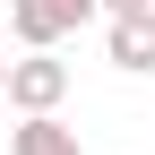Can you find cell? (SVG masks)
<instances>
[{
	"label": "cell",
	"instance_id": "cell-5",
	"mask_svg": "<svg viewBox=\"0 0 155 155\" xmlns=\"http://www.w3.org/2000/svg\"><path fill=\"white\" fill-rule=\"evenodd\" d=\"M43 9H52V17H61V26H69V35H78V26H86V17H95V9H104V0H43Z\"/></svg>",
	"mask_w": 155,
	"mask_h": 155
},
{
	"label": "cell",
	"instance_id": "cell-4",
	"mask_svg": "<svg viewBox=\"0 0 155 155\" xmlns=\"http://www.w3.org/2000/svg\"><path fill=\"white\" fill-rule=\"evenodd\" d=\"M9 26H17V43H26V52H52V43H61V35H69L61 17L43 9V0H9Z\"/></svg>",
	"mask_w": 155,
	"mask_h": 155
},
{
	"label": "cell",
	"instance_id": "cell-6",
	"mask_svg": "<svg viewBox=\"0 0 155 155\" xmlns=\"http://www.w3.org/2000/svg\"><path fill=\"white\" fill-rule=\"evenodd\" d=\"M138 9H155V0H104V17H138Z\"/></svg>",
	"mask_w": 155,
	"mask_h": 155
},
{
	"label": "cell",
	"instance_id": "cell-1",
	"mask_svg": "<svg viewBox=\"0 0 155 155\" xmlns=\"http://www.w3.org/2000/svg\"><path fill=\"white\" fill-rule=\"evenodd\" d=\"M61 95H69V61H52V52H26V61H9V104L26 112H61Z\"/></svg>",
	"mask_w": 155,
	"mask_h": 155
},
{
	"label": "cell",
	"instance_id": "cell-7",
	"mask_svg": "<svg viewBox=\"0 0 155 155\" xmlns=\"http://www.w3.org/2000/svg\"><path fill=\"white\" fill-rule=\"evenodd\" d=\"M0 95H9V52H0Z\"/></svg>",
	"mask_w": 155,
	"mask_h": 155
},
{
	"label": "cell",
	"instance_id": "cell-2",
	"mask_svg": "<svg viewBox=\"0 0 155 155\" xmlns=\"http://www.w3.org/2000/svg\"><path fill=\"white\" fill-rule=\"evenodd\" d=\"M104 52H112V69L155 78V9H138V17H112V26H104Z\"/></svg>",
	"mask_w": 155,
	"mask_h": 155
},
{
	"label": "cell",
	"instance_id": "cell-3",
	"mask_svg": "<svg viewBox=\"0 0 155 155\" xmlns=\"http://www.w3.org/2000/svg\"><path fill=\"white\" fill-rule=\"evenodd\" d=\"M9 155H86V138H78L61 112H35V121L9 129Z\"/></svg>",
	"mask_w": 155,
	"mask_h": 155
}]
</instances>
